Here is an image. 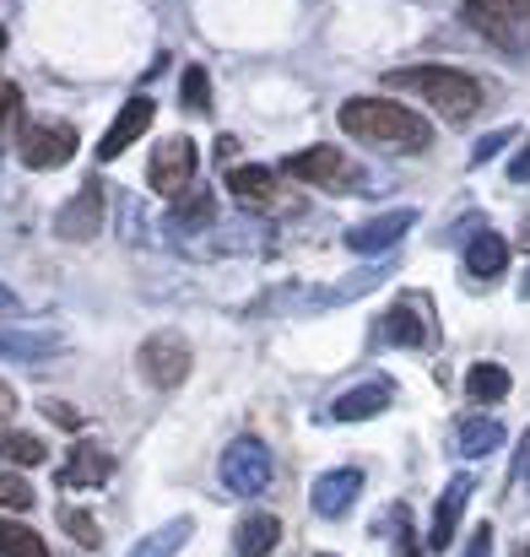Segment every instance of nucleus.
<instances>
[{"instance_id":"nucleus-3","label":"nucleus","mask_w":530,"mask_h":557,"mask_svg":"<svg viewBox=\"0 0 530 557\" xmlns=\"http://www.w3.org/2000/svg\"><path fill=\"white\" fill-rule=\"evenodd\" d=\"M282 174H293V180H304L315 189H331V195H357L368 185V174L357 169L347 152H336V147H304V152H293L282 163Z\"/></svg>"},{"instance_id":"nucleus-40","label":"nucleus","mask_w":530,"mask_h":557,"mask_svg":"<svg viewBox=\"0 0 530 557\" xmlns=\"http://www.w3.org/2000/svg\"><path fill=\"white\" fill-rule=\"evenodd\" d=\"M520 249H530V222H526V233H520Z\"/></svg>"},{"instance_id":"nucleus-34","label":"nucleus","mask_w":530,"mask_h":557,"mask_svg":"<svg viewBox=\"0 0 530 557\" xmlns=\"http://www.w3.org/2000/svg\"><path fill=\"white\" fill-rule=\"evenodd\" d=\"M493 553V525H477L471 542H466V557H488Z\"/></svg>"},{"instance_id":"nucleus-33","label":"nucleus","mask_w":530,"mask_h":557,"mask_svg":"<svg viewBox=\"0 0 530 557\" xmlns=\"http://www.w3.org/2000/svg\"><path fill=\"white\" fill-rule=\"evenodd\" d=\"M509 180H515V185H530V136H526V147L509 158Z\"/></svg>"},{"instance_id":"nucleus-31","label":"nucleus","mask_w":530,"mask_h":557,"mask_svg":"<svg viewBox=\"0 0 530 557\" xmlns=\"http://www.w3.org/2000/svg\"><path fill=\"white\" fill-rule=\"evenodd\" d=\"M44 417H49V422H60V428H82V411H76V406H65V400H44Z\"/></svg>"},{"instance_id":"nucleus-11","label":"nucleus","mask_w":530,"mask_h":557,"mask_svg":"<svg viewBox=\"0 0 530 557\" xmlns=\"http://www.w3.org/2000/svg\"><path fill=\"white\" fill-rule=\"evenodd\" d=\"M152 114H158V103H152L147 92H136V98H131V103L114 114V125L103 131V141H98V158L109 163V158H120L125 147H136V141L152 131Z\"/></svg>"},{"instance_id":"nucleus-1","label":"nucleus","mask_w":530,"mask_h":557,"mask_svg":"<svg viewBox=\"0 0 530 557\" xmlns=\"http://www.w3.org/2000/svg\"><path fill=\"white\" fill-rule=\"evenodd\" d=\"M342 131L368 141V147H395V152H428L433 147V125L406 109V103H390V98H347L342 103Z\"/></svg>"},{"instance_id":"nucleus-27","label":"nucleus","mask_w":530,"mask_h":557,"mask_svg":"<svg viewBox=\"0 0 530 557\" xmlns=\"http://www.w3.org/2000/svg\"><path fill=\"white\" fill-rule=\"evenodd\" d=\"M211 216H217V200H211V195H189V200H178V211L169 216V227H174V233H184V227H206Z\"/></svg>"},{"instance_id":"nucleus-42","label":"nucleus","mask_w":530,"mask_h":557,"mask_svg":"<svg viewBox=\"0 0 530 557\" xmlns=\"http://www.w3.org/2000/svg\"><path fill=\"white\" fill-rule=\"evenodd\" d=\"M320 557H336V553H320Z\"/></svg>"},{"instance_id":"nucleus-2","label":"nucleus","mask_w":530,"mask_h":557,"mask_svg":"<svg viewBox=\"0 0 530 557\" xmlns=\"http://www.w3.org/2000/svg\"><path fill=\"white\" fill-rule=\"evenodd\" d=\"M384 82L417 92L422 103H433V109H439L444 120H455V125H466V120L482 109V82H477L471 71H455V65H400V71H390Z\"/></svg>"},{"instance_id":"nucleus-7","label":"nucleus","mask_w":530,"mask_h":557,"mask_svg":"<svg viewBox=\"0 0 530 557\" xmlns=\"http://www.w3.org/2000/svg\"><path fill=\"white\" fill-rule=\"evenodd\" d=\"M195 169H200L195 141H189V136H163V141L152 147V163H147L152 195H163V200H184V195L195 189Z\"/></svg>"},{"instance_id":"nucleus-18","label":"nucleus","mask_w":530,"mask_h":557,"mask_svg":"<svg viewBox=\"0 0 530 557\" xmlns=\"http://www.w3.org/2000/svg\"><path fill=\"white\" fill-rule=\"evenodd\" d=\"M384 406H390V384L373 379V384H357L347 395H336V400H331V417H336V422H368V417H379Z\"/></svg>"},{"instance_id":"nucleus-16","label":"nucleus","mask_w":530,"mask_h":557,"mask_svg":"<svg viewBox=\"0 0 530 557\" xmlns=\"http://www.w3.org/2000/svg\"><path fill=\"white\" fill-rule=\"evenodd\" d=\"M504 265H509V244H504L498 233L477 227V233L466 238V271H471L477 282H493V276H504Z\"/></svg>"},{"instance_id":"nucleus-5","label":"nucleus","mask_w":530,"mask_h":557,"mask_svg":"<svg viewBox=\"0 0 530 557\" xmlns=\"http://www.w3.org/2000/svg\"><path fill=\"white\" fill-rule=\"evenodd\" d=\"M222 487L227 493H238V498H255V493H266L271 487V476H276V460H271V449L255 438V433H244V438H233L227 449H222Z\"/></svg>"},{"instance_id":"nucleus-32","label":"nucleus","mask_w":530,"mask_h":557,"mask_svg":"<svg viewBox=\"0 0 530 557\" xmlns=\"http://www.w3.org/2000/svg\"><path fill=\"white\" fill-rule=\"evenodd\" d=\"M530 476V428L520 433V449H515V471H509V482H526Z\"/></svg>"},{"instance_id":"nucleus-24","label":"nucleus","mask_w":530,"mask_h":557,"mask_svg":"<svg viewBox=\"0 0 530 557\" xmlns=\"http://www.w3.org/2000/svg\"><path fill=\"white\" fill-rule=\"evenodd\" d=\"M0 460H11V466H44L49 449H44V438H33V433L0 428Z\"/></svg>"},{"instance_id":"nucleus-4","label":"nucleus","mask_w":530,"mask_h":557,"mask_svg":"<svg viewBox=\"0 0 530 557\" xmlns=\"http://www.w3.org/2000/svg\"><path fill=\"white\" fill-rule=\"evenodd\" d=\"M466 22L488 44L509 54H530V0H466Z\"/></svg>"},{"instance_id":"nucleus-30","label":"nucleus","mask_w":530,"mask_h":557,"mask_svg":"<svg viewBox=\"0 0 530 557\" xmlns=\"http://www.w3.org/2000/svg\"><path fill=\"white\" fill-rule=\"evenodd\" d=\"M509 141H515V131H509V125H504V131H488V136L471 147V163H493V158H498Z\"/></svg>"},{"instance_id":"nucleus-36","label":"nucleus","mask_w":530,"mask_h":557,"mask_svg":"<svg viewBox=\"0 0 530 557\" xmlns=\"http://www.w3.org/2000/svg\"><path fill=\"white\" fill-rule=\"evenodd\" d=\"M11 411H16V389H11V384H5V379H0V422H5V417H11Z\"/></svg>"},{"instance_id":"nucleus-28","label":"nucleus","mask_w":530,"mask_h":557,"mask_svg":"<svg viewBox=\"0 0 530 557\" xmlns=\"http://www.w3.org/2000/svg\"><path fill=\"white\" fill-rule=\"evenodd\" d=\"M60 525H65L82 547H98V542H103V536H98V520H93L87 509H65V504H60Z\"/></svg>"},{"instance_id":"nucleus-35","label":"nucleus","mask_w":530,"mask_h":557,"mask_svg":"<svg viewBox=\"0 0 530 557\" xmlns=\"http://www.w3.org/2000/svg\"><path fill=\"white\" fill-rule=\"evenodd\" d=\"M16 103H22V92H16V82H0V125L16 114Z\"/></svg>"},{"instance_id":"nucleus-15","label":"nucleus","mask_w":530,"mask_h":557,"mask_svg":"<svg viewBox=\"0 0 530 557\" xmlns=\"http://www.w3.org/2000/svg\"><path fill=\"white\" fill-rule=\"evenodd\" d=\"M227 189H233V200H244V206H276L282 200V180H276V169H255V163H244V169H227Z\"/></svg>"},{"instance_id":"nucleus-12","label":"nucleus","mask_w":530,"mask_h":557,"mask_svg":"<svg viewBox=\"0 0 530 557\" xmlns=\"http://www.w3.org/2000/svg\"><path fill=\"white\" fill-rule=\"evenodd\" d=\"M471 493H477V476H471V471L449 476V487H444V498H439V509H433V531H428V547H433V553H449V547H455V531H460V515H466Z\"/></svg>"},{"instance_id":"nucleus-38","label":"nucleus","mask_w":530,"mask_h":557,"mask_svg":"<svg viewBox=\"0 0 530 557\" xmlns=\"http://www.w3.org/2000/svg\"><path fill=\"white\" fill-rule=\"evenodd\" d=\"M0 309H16V293H11L5 282H0Z\"/></svg>"},{"instance_id":"nucleus-8","label":"nucleus","mask_w":530,"mask_h":557,"mask_svg":"<svg viewBox=\"0 0 530 557\" xmlns=\"http://www.w3.org/2000/svg\"><path fill=\"white\" fill-rule=\"evenodd\" d=\"M195 369V352H189V342L174 336V331H158V336H147L141 342V373L158 384V389H178L184 379Z\"/></svg>"},{"instance_id":"nucleus-14","label":"nucleus","mask_w":530,"mask_h":557,"mask_svg":"<svg viewBox=\"0 0 530 557\" xmlns=\"http://www.w3.org/2000/svg\"><path fill=\"white\" fill-rule=\"evenodd\" d=\"M109 476H114V455H109L103 444H93V438H82V444L65 455V466H60V487H76V493L103 487Z\"/></svg>"},{"instance_id":"nucleus-39","label":"nucleus","mask_w":530,"mask_h":557,"mask_svg":"<svg viewBox=\"0 0 530 557\" xmlns=\"http://www.w3.org/2000/svg\"><path fill=\"white\" fill-rule=\"evenodd\" d=\"M520 298H530V271H526V276H520Z\"/></svg>"},{"instance_id":"nucleus-41","label":"nucleus","mask_w":530,"mask_h":557,"mask_svg":"<svg viewBox=\"0 0 530 557\" xmlns=\"http://www.w3.org/2000/svg\"><path fill=\"white\" fill-rule=\"evenodd\" d=\"M0 49H5V27H0Z\"/></svg>"},{"instance_id":"nucleus-23","label":"nucleus","mask_w":530,"mask_h":557,"mask_svg":"<svg viewBox=\"0 0 530 557\" xmlns=\"http://www.w3.org/2000/svg\"><path fill=\"white\" fill-rule=\"evenodd\" d=\"M189 531H195V525L178 515V520H169V525H158L152 536H141V542H136L125 557H178V547L189 542Z\"/></svg>"},{"instance_id":"nucleus-13","label":"nucleus","mask_w":530,"mask_h":557,"mask_svg":"<svg viewBox=\"0 0 530 557\" xmlns=\"http://www.w3.org/2000/svg\"><path fill=\"white\" fill-rule=\"evenodd\" d=\"M357 493H362V471H357V466H336V471L315 476L309 504H315V515H320V520H342V515L357 504Z\"/></svg>"},{"instance_id":"nucleus-17","label":"nucleus","mask_w":530,"mask_h":557,"mask_svg":"<svg viewBox=\"0 0 530 557\" xmlns=\"http://www.w3.org/2000/svg\"><path fill=\"white\" fill-rule=\"evenodd\" d=\"M65 342L49 331H22V325H0V358H22V363H49Z\"/></svg>"},{"instance_id":"nucleus-37","label":"nucleus","mask_w":530,"mask_h":557,"mask_svg":"<svg viewBox=\"0 0 530 557\" xmlns=\"http://www.w3.org/2000/svg\"><path fill=\"white\" fill-rule=\"evenodd\" d=\"M233 152H238V136H217V158L233 163Z\"/></svg>"},{"instance_id":"nucleus-26","label":"nucleus","mask_w":530,"mask_h":557,"mask_svg":"<svg viewBox=\"0 0 530 557\" xmlns=\"http://www.w3.org/2000/svg\"><path fill=\"white\" fill-rule=\"evenodd\" d=\"M178 98H184V109H195V114L211 109V76H206V65H189V71L178 76Z\"/></svg>"},{"instance_id":"nucleus-6","label":"nucleus","mask_w":530,"mask_h":557,"mask_svg":"<svg viewBox=\"0 0 530 557\" xmlns=\"http://www.w3.org/2000/svg\"><path fill=\"white\" fill-rule=\"evenodd\" d=\"M71 152H76V131L71 125H60V120H22L16 125V158H22V169L49 174V169H65Z\"/></svg>"},{"instance_id":"nucleus-19","label":"nucleus","mask_w":530,"mask_h":557,"mask_svg":"<svg viewBox=\"0 0 530 557\" xmlns=\"http://www.w3.org/2000/svg\"><path fill=\"white\" fill-rule=\"evenodd\" d=\"M384 342H395V347H428V320H422V304H411V298H400L390 314H384Z\"/></svg>"},{"instance_id":"nucleus-22","label":"nucleus","mask_w":530,"mask_h":557,"mask_svg":"<svg viewBox=\"0 0 530 557\" xmlns=\"http://www.w3.org/2000/svg\"><path fill=\"white\" fill-rule=\"evenodd\" d=\"M282 542V520L276 515H249L238 525V557H271Z\"/></svg>"},{"instance_id":"nucleus-10","label":"nucleus","mask_w":530,"mask_h":557,"mask_svg":"<svg viewBox=\"0 0 530 557\" xmlns=\"http://www.w3.org/2000/svg\"><path fill=\"white\" fill-rule=\"evenodd\" d=\"M54 233L65 238V244H87V238H98L103 233V189L98 185H82L60 211H54Z\"/></svg>"},{"instance_id":"nucleus-29","label":"nucleus","mask_w":530,"mask_h":557,"mask_svg":"<svg viewBox=\"0 0 530 557\" xmlns=\"http://www.w3.org/2000/svg\"><path fill=\"white\" fill-rule=\"evenodd\" d=\"M33 498H38V493H33L16 471H0V509H22V515H27V509H33Z\"/></svg>"},{"instance_id":"nucleus-25","label":"nucleus","mask_w":530,"mask_h":557,"mask_svg":"<svg viewBox=\"0 0 530 557\" xmlns=\"http://www.w3.org/2000/svg\"><path fill=\"white\" fill-rule=\"evenodd\" d=\"M0 557H49V547L22 520H0Z\"/></svg>"},{"instance_id":"nucleus-9","label":"nucleus","mask_w":530,"mask_h":557,"mask_svg":"<svg viewBox=\"0 0 530 557\" xmlns=\"http://www.w3.org/2000/svg\"><path fill=\"white\" fill-rule=\"evenodd\" d=\"M417 227V211L411 206H395V211H379V216H368V222H357L353 233H347V249L357 255H390L406 233Z\"/></svg>"},{"instance_id":"nucleus-21","label":"nucleus","mask_w":530,"mask_h":557,"mask_svg":"<svg viewBox=\"0 0 530 557\" xmlns=\"http://www.w3.org/2000/svg\"><path fill=\"white\" fill-rule=\"evenodd\" d=\"M455 438H460V455H471V460H482V455L504 449V428H498L493 417H460Z\"/></svg>"},{"instance_id":"nucleus-20","label":"nucleus","mask_w":530,"mask_h":557,"mask_svg":"<svg viewBox=\"0 0 530 557\" xmlns=\"http://www.w3.org/2000/svg\"><path fill=\"white\" fill-rule=\"evenodd\" d=\"M509 389H515V379H509L504 363H471V369H466V395H471L477 406H498Z\"/></svg>"}]
</instances>
